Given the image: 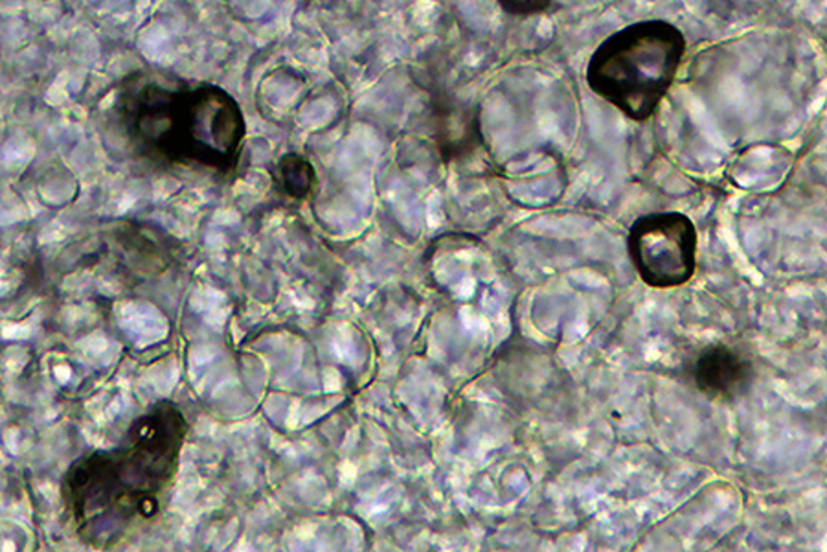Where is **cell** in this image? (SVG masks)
<instances>
[{
	"label": "cell",
	"mask_w": 827,
	"mask_h": 552,
	"mask_svg": "<svg viewBox=\"0 0 827 552\" xmlns=\"http://www.w3.org/2000/svg\"><path fill=\"white\" fill-rule=\"evenodd\" d=\"M118 115L134 152L151 163L220 177L238 169L247 122L225 89L137 78L120 94Z\"/></svg>",
	"instance_id": "2"
},
{
	"label": "cell",
	"mask_w": 827,
	"mask_h": 552,
	"mask_svg": "<svg viewBox=\"0 0 827 552\" xmlns=\"http://www.w3.org/2000/svg\"><path fill=\"white\" fill-rule=\"evenodd\" d=\"M627 250L643 284L675 290L695 277L699 234L683 212H651L633 221Z\"/></svg>",
	"instance_id": "4"
},
{
	"label": "cell",
	"mask_w": 827,
	"mask_h": 552,
	"mask_svg": "<svg viewBox=\"0 0 827 552\" xmlns=\"http://www.w3.org/2000/svg\"><path fill=\"white\" fill-rule=\"evenodd\" d=\"M498 7L511 17H537L548 12L554 0H497Z\"/></svg>",
	"instance_id": "7"
},
{
	"label": "cell",
	"mask_w": 827,
	"mask_h": 552,
	"mask_svg": "<svg viewBox=\"0 0 827 552\" xmlns=\"http://www.w3.org/2000/svg\"><path fill=\"white\" fill-rule=\"evenodd\" d=\"M272 177L280 192L293 199H307L317 188V172L298 153H287L280 158Z\"/></svg>",
	"instance_id": "6"
},
{
	"label": "cell",
	"mask_w": 827,
	"mask_h": 552,
	"mask_svg": "<svg viewBox=\"0 0 827 552\" xmlns=\"http://www.w3.org/2000/svg\"><path fill=\"white\" fill-rule=\"evenodd\" d=\"M695 389L706 400L730 403L745 396L754 379L753 357L729 343H710L695 354L688 368Z\"/></svg>",
	"instance_id": "5"
},
{
	"label": "cell",
	"mask_w": 827,
	"mask_h": 552,
	"mask_svg": "<svg viewBox=\"0 0 827 552\" xmlns=\"http://www.w3.org/2000/svg\"><path fill=\"white\" fill-rule=\"evenodd\" d=\"M188 435L182 409L158 400L113 448L93 449L70 462L59 497L75 538L93 549H110L153 524L174 489Z\"/></svg>",
	"instance_id": "1"
},
{
	"label": "cell",
	"mask_w": 827,
	"mask_h": 552,
	"mask_svg": "<svg viewBox=\"0 0 827 552\" xmlns=\"http://www.w3.org/2000/svg\"><path fill=\"white\" fill-rule=\"evenodd\" d=\"M688 42L677 24L648 19L616 30L590 54L584 80L633 122L657 115L677 82Z\"/></svg>",
	"instance_id": "3"
}]
</instances>
